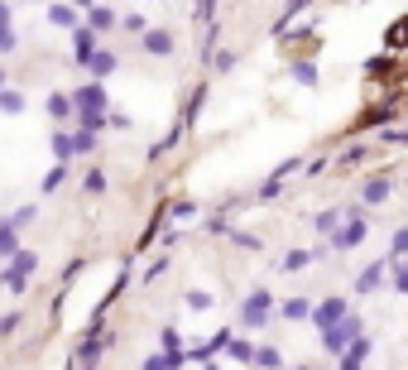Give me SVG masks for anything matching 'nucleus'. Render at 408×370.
<instances>
[{
  "mask_svg": "<svg viewBox=\"0 0 408 370\" xmlns=\"http://www.w3.org/2000/svg\"><path fill=\"white\" fill-rule=\"evenodd\" d=\"M72 106H77V120H82V130L101 135L106 125H110V115H106V87H101V82H87V87H77V92H72Z\"/></svg>",
  "mask_w": 408,
  "mask_h": 370,
  "instance_id": "obj_1",
  "label": "nucleus"
},
{
  "mask_svg": "<svg viewBox=\"0 0 408 370\" xmlns=\"http://www.w3.org/2000/svg\"><path fill=\"white\" fill-rule=\"evenodd\" d=\"M269 308H274L269 288H250V293H245V303H240V322L255 332V327H264V322H269Z\"/></svg>",
  "mask_w": 408,
  "mask_h": 370,
  "instance_id": "obj_2",
  "label": "nucleus"
},
{
  "mask_svg": "<svg viewBox=\"0 0 408 370\" xmlns=\"http://www.w3.org/2000/svg\"><path fill=\"white\" fill-rule=\"evenodd\" d=\"M365 236H370L365 216H356V212H351V216H346V226H341V231H336V236H331L327 246H331V250H356V246H360Z\"/></svg>",
  "mask_w": 408,
  "mask_h": 370,
  "instance_id": "obj_3",
  "label": "nucleus"
},
{
  "mask_svg": "<svg viewBox=\"0 0 408 370\" xmlns=\"http://www.w3.org/2000/svg\"><path fill=\"white\" fill-rule=\"evenodd\" d=\"M346 317H351V303H346V298H322V303L312 308V322H317L322 332H331V327L346 322Z\"/></svg>",
  "mask_w": 408,
  "mask_h": 370,
  "instance_id": "obj_4",
  "label": "nucleus"
},
{
  "mask_svg": "<svg viewBox=\"0 0 408 370\" xmlns=\"http://www.w3.org/2000/svg\"><path fill=\"white\" fill-rule=\"evenodd\" d=\"M360 337V322L356 317H346V322H336L331 332H322V346L331 351V356H341V351H351V342Z\"/></svg>",
  "mask_w": 408,
  "mask_h": 370,
  "instance_id": "obj_5",
  "label": "nucleus"
},
{
  "mask_svg": "<svg viewBox=\"0 0 408 370\" xmlns=\"http://www.w3.org/2000/svg\"><path fill=\"white\" fill-rule=\"evenodd\" d=\"M159 346H164V356H168V370L183 366V332H178V327H164V332H159Z\"/></svg>",
  "mask_w": 408,
  "mask_h": 370,
  "instance_id": "obj_6",
  "label": "nucleus"
},
{
  "mask_svg": "<svg viewBox=\"0 0 408 370\" xmlns=\"http://www.w3.org/2000/svg\"><path fill=\"white\" fill-rule=\"evenodd\" d=\"M72 53H77V63H92L97 58V29H72Z\"/></svg>",
  "mask_w": 408,
  "mask_h": 370,
  "instance_id": "obj_7",
  "label": "nucleus"
},
{
  "mask_svg": "<svg viewBox=\"0 0 408 370\" xmlns=\"http://www.w3.org/2000/svg\"><path fill=\"white\" fill-rule=\"evenodd\" d=\"M139 44H144V53H154V58H168V53H173V34H168V29H149Z\"/></svg>",
  "mask_w": 408,
  "mask_h": 370,
  "instance_id": "obj_8",
  "label": "nucleus"
},
{
  "mask_svg": "<svg viewBox=\"0 0 408 370\" xmlns=\"http://www.w3.org/2000/svg\"><path fill=\"white\" fill-rule=\"evenodd\" d=\"M385 270H389L385 260H375V265H365V270L356 275V288H360V293H375V288L385 284Z\"/></svg>",
  "mask_w": 408,
  "mask_h": 370,
  "instance_id": "obj_9",
  "label": "nucleus"
},
{
  "mask_svg": "<svg viewBox=\"0 0 408 370\" xmlns=\"http://www.w3.org/2000/svg\"><path fill=\"white\" fill-rule=\"evenodd\" d=\"M0 255H19V226L10 221V216H0Z\"/></svg>",
  "mask_w": 408,
  "mask_h": 370,
  "instance_id": "obj_10",
  "label": "nucleus"
},
{
  "mask_svg": "<svg viewBox=\"0 0 408 370\" xmlns=\"http://www.w3.org/2000/svg\"><path fill=\"white\" fill-rule=\"evenodd\" d=\"M48 115L63 125V120H77V106H72V96H63V92H53L48 96Z\"/></svg>",
  "mask_w": 408,
  "mask_h": 370,
  "instance_id": "obj_11",
  "label": "nucleus"
},
{
  "mask_svg": "<svg viewBox=\"0 0 408 370\" xmlns=\"http://www.w3.org/2000/svg\"><path fill=\"white\" fill-rule=\"evenodd\" d=\"M389 178H370V183L360 187V202H370V207H380V202H389Z\"/></svg>",
  "mask_w": 408,
  "mask_h": 370,
  "instance_id": "obj_12",
  "label": "nucleus"
},
{
  "mask_svg": "<svg viewBox=\"0 0 408 370\" xmlns=\"http://www.w3.org/2000/svg\"><path fill=\"white\" fill-rule=\"evenodd\" d=\"M48 19H53L58 29H82V24H77V5H58V0H53V5H48Z\"/></svg>",
  "mask_w": 408,
  "mask_h": 370,
  "instance_id": "obj_13",
  "label": "nucleus"
},
{
  "mask_svg": "<svg viewBox=\"0 0 408 370\" xmlns=\"http://www.w3.org/2000/svg\"><path fill=\"white\" fill-rule=\"evenodd\" d=\"M341 226H346V212H341V207H327V212L317 216V231H322L327 241H331V236H336Z\"/></svg>",
  "mask_w": 408,
  "mask_h": 370,
  "instance_id": "obj_14",
  "label": "nucleus"
},
{
  "mask_svg": "<svg viewBox=\"0 0 408 370\" xmlns=\"http://www.w3.org/2000/svg\"><path fill=\"white\" fill-rule=\"evenodd\" d=\"M312 260H317V250H289V255H284V275H298Z\"/></svg>",
  "mask_w": 408,
  "mask_h": 370,
  "instance_id": "obj_15",
  "label": "nucleus"
},
{
  "mask_svg": "<svg viewBox=\"0 0 408 370\" xmlns=\"http://www.w3.org/2000/svg\"><path fill=\"white\" fill-rule=\"evenodd\" d=\"M279 313H284L289 322H298V317H312V303H307V298H284Z\"/></svg>",
  "mask_w": 408,
  "mask_h": 370,
  "instance_id": "obj_16",
  "label": "nucleus"
},
{
  "mask_svg": "<svg viewBox=\"0 0 408 370\" xmlns=\"http://www.w3.org/2000/svg\"><path fill=\"white\" fill-rule=\"evenodd\" d=\"M87 68H92V77H110V73H115V53H110V48H97V58H92Z\"/></svg>",
  "mask_w": 408,
  "mask_h": 370,
  "instance_id": "obj_17",
  "label": "nucleus"
},
{
  "mask_svg": "<svg viewBox=\"0 0 408 370\" xmlns=\"http://www.w3.org/2000/svg\"><path fill=\"white\" fill-rule=\"evenodd\" d=\"M34 265H39V255H34V250H19V255H14V260H10V275L29 279V275H34Z\"/></svg>",
  "mask_w": 408,
  "mask_h": 370,
  "instance_id": "obj_18",
  "label": "nucleus"
},
{
  "mask_svg": "<svg viewBox=\"0 0 408 370\" xmlns=\"http://www.w3.org/2000/svg\"><path fill=\"white\" fill-rule=\"evenodd\" d=\"M0 111H5V115H24V92L5 87V92H0Z\"/></svg>",
  "mask_w": 408,
  "mask_h": 370,
  "instance_id": "obj_19",
  "label": "nucleus"
},
{
  "mask_svg": "<svg viewBox=\"0 0 408 370\" xmlns=\"http://www.w3.org/2000/svg\"><path fill=\"white\" fill-rule=\"evenodd\" d=\"M72 154H77V149H72V135H68V130H53V159L63 164V159H72Z\"/></svg>",
  "mask_w": 408,
  "mask_h": 370,
  "instance_id": "obj_20",
  "label": "nucleus"
},
{
  "mask_svg": "<svg viewBox=\"0 0 408 370\" xmlns=\"http://www.w3.org/2000/svg\"><path fill=\"white\" fill-rule=\"evenodd\" d=\"M110 24H115V10H110V5H97V10L87 15V29H110Z\"/></svg>",
  "mask_w": 408,
  "mask_h": 370,
  "instance_id": "obj_21",
  "label": "nucleus"
},
{
  "mask_svg": "<svg viewBox=\"0 0 408 370\" xmlns=\"http://www.w3.org/2000/svg\"><path fill=\"white\" fill-rule=\"evenodd\" d=\"M307 5H312V0H289V5H284V15H279V24H274V34H284V29H289V19H293V15H303Z\"/></svg>",
  "mask_w": 408,
  "mask_h": 370,
  "instance_id": "obj_22",
  "label": "nucleus"
},
{
  "mask_svg": "<svg viewBox=\"0 0 408 370\" xmlns=\"http://www.w3.org/2000/svg\"><path fill=\"white\" fill-rule=\"evenodd\" d=\"M183 303H188L193 313H206V308H211V293H206V288H188V293H183Z\"/></svg>",
  "mask_w": 408,
  "mask_h": 370,
  "instance_id": "obj_23",
  "label": "nucleus"
},
{
  "mask_svg": "<svg viewBox=\"0 0 408 370\" xmlns=\"http://www.w3.org/2000/svg\"><path fill=\"white\" fill-rule=\"evenodd\" d=\"M72 149H77V154H97V135H92V130H77V135H72Z\"/></svg>",
  "mask_w": 408,
  "mask_h": 370,
  "instance_id": "obj_24",
  "label": "nucleus"
},
{
  "mask_svg": "<svg viewBox=\"0 0 408 370\" xmlns=\"http://www.w3.org/2000/svg\"><path fill=\"white\" fill-rule=\"evenodd\" d=\"M63 178H68V174H63V164H58V169H48V174H43V197H53V192L63 187Z\"/></svg>",
  "mask_w": 408,
  "mask_h": 370,
  "instance_id": "obj_25",
  "label": "nucleus"
},
{
  "mask_svg": "<svg viewBox=\"0 0 408 370\" xmlns=\"http://www.w3.org/2000/svg\"><path fill=\"white\" fill-rule=\"evenodd\" d=\"M226 351H231V356H235V361H255V356H260V351H255V346H250V342H240V337H235V342H231V346H226Z\"/></svg>",
  "mask_w": 408,
  "mask_h": 370,
  "instance_id": "obj_26",
  "label": "nucleus"
},
{
  "mask_svg": "<svg viewBox=\"0 0 408 370\" xmlns=\"http://www.w3.org/2000/svg\"><path fill=\"white\" fill-rule=\"evenodd\" d=\"M82 187H87L92 197H101V192H106V174H101V169H92V174L82 178Z\"/></svg>",
  "mask_w": 408,
  "mask_h": 370,
  "instance_id": "obj_27",
  "label": "nucleus"
},
{
  "mask_svg": "<svg viewBox=\"0 0 408 370\" xmlns=\"http://www.w3.org/2000/svg\"><path fill=\"white\" fill-rule=\"evenodd\" d=\"M293 82L312 87V82H317V68H312V63H293Z\"/></svg>",
  "mask_w": 408,
  "mask_h": 370,
  "instance_id": "obj_28",
  "label": "nucleus"
},
{
  "mask_svg": "<svg viewBox=\"0 0 408 370\" xmlns=\"http://www.w3.org/2000/svg\"><path fill=\"white\" fill-rule=\"evenodd\" d=\"M346 356H351V361H356V366H360V361H365V356H370V337H356V342H351V351H346Z\"/></svg>",
  "mask_w": 408,
  "mask_h": 370,
  "instance_id": "obj_29",
  "label": "nucleus"
},
{
  "mask_svg": "<svg viewBox=\"0 0 408 370\" xmlns=\"http://www.w3.org/2000/svg\"><path fill=\"white\" fill-rule=\"evenodd\" d=\"M394 255H399V260H408V226H399V231H394Z\"/></svg>",
  "mask_w": 408,
  "mask_h": 370,
  "instance_id": "obj_30",
  "label": "nucleus"
},
{
  "mask_svg": "<svg viewBox=\"0 0 408 370\" xmlns=\"http://www.w3.org/2000/svg\"><path fill=\"white\" fill-rule=\"evenodd\" d=\"M120 24H125V29H130V34H149V29H144V15H125V19H120Z\"/></svg>",
  "mask_w": 408,
  "mask_h": 370,
  "instance_id": "obj_31",
  "label": "nucleus"
},
{
  "mask_svg": "<svg viewBox=\"0 0 408 370\" xmlns=\"http://www.w3.org/2000/svg\"><path fill=\"white\" fill-rule=\"evenodd\" d=\"M5 288H10V293H24V288H29V279H19V275H10V270H5Z\"/></svg>",
  "mask_w": 408,
  "mask_h": 370,
  "instance_id": "obj_32",
  "label": "nucleus"
},
{
  "mask_svg": "<svg viewBox=\"0 0 408 370\" xmlns=\"http://www.w3.org/2000/svg\"><path fill=\"white\" fill-rule=\"evenodd\" d=\"M394 288H399V293H408V260L394 270Z\"/></svg>",
  "mask_w": 408,
  "mask_h": 370,
  "instance_id": "obj_33",
  "label": "nucleus"
},
{
  "mask_svg": "<svg viewBox=\"0 0 408 370\" xmlns=\"http://www.w3.org/2000/svg\"><path fill=\"white\" fill-rule=\"evenodd\" d=\"M164 270H168V260H164V255H159V260H154V265H149V270H144V284H149V279H159V275H164Z\"/></svg>",
  "mask_w": 408,
  "mask_h": 370,
  "instance_id": "obj_34",
  "label": "nucleus"
},
{
  "mask_svg": "<svg viewBox=\"0 0 408 370\" xmlns=\"http://www.w3.org/2000/svg\"><path fill=\"white\" fill-rule=\"evenodd\" d=\"M365 154H370V149H365V145H351V149H346V164H360V159H365Z\"/></svg>",
  "mask_w": 408,
  "mask_h": 370,
  "instance_id": "obj_35",
  "label": "nucleus"
},
{
  "mask_svg": "<svg viewBox=\"0 0 408 370\" xmlns=\"http://www.w3.org/2000/svg\"><path fill=\"white\" fill-rule=\"evenodd\" d=\"M235 246H245V250H260V236H245V231H235Z\"/></svg>",
  "mask_w": 408,
  "mask_h": 370,
  "instance_id": "obj_36",
  "label": "nucleus"
},
{
  "mask_svg": "<svg viewBox=\"0 0 408 370\" xmlns=\"http://www.w3.org/2000/svg\"><path fill=\"white\" fill-rule=\"evenodd\" d=\"M255 361H260V366H279V351H274V346H264V351L255 356Z\"/></svg>",
  "mask_w": 408,
  "mask_h": 370,
  "instance_id": "obj_37",
  "label": "nucleus"
},
{
  "mask_svg": "<svg viewBox=\"0 0 408 370\" xmlns=\"http://www.w3.org/2000/svg\"><path fill=\"white\" fill-rule=\"evenodd\" d=\"M14 44H19V39H14V34H10V24H5V29H0V53H10Z\"/></svg>",
  "mask_w": 408,
  "mask_h": 370,
  "instance_id": "obj_38",
  "label": "nucleus"
},
{
  "mask_svg": "<svg viewBox=\"0 0 408 370\" xmlns=\"http://www.w3.org/2000/svg\"><path fill=\"white\" fill-rule=\"evenodd\" d=\"M72 5H77L82 15H92V10H97V0H72Z\"/></svg>",
  "mask_w": 408,
  "mask_h": 370,
  "instance_id": "obj_39",
  "label": "nucleus"
},
{
  "mask_svg": "<svg viewBox=\"0 0 408 370\" xmlns=\"http://www.w3.org/2000/svg\"><path fill=\"white\" fill-rule=\"evenodd\" d=\"M341 370H360V366H356V361H351V356H341Z\"/></svg>",
  "mask_w": 408,
  "mask_h": 370,
  "instance_id": "obj_40",
  "label": "nucleus"
},
{
  "mask_svg": "<svg viewBox=\"0 0 408 370\" xmlns=\"http://www.w3.org/2000/svg\"><path fill=\"white\" fill-rule=\"evenodd\" d=\"M0 92H5V68H0Z\"/></svg>",
  "mask_w": 408,
  "mask_h": 370,
  "instance_id": "obj_41",
  "label": "nucleus"
},
{
  "mask_svg": "<svg viewBox=\"0 0 408 370\" xmlns=\"http://www.w3.org/2000/svg\"><path fill=\"white\" fill-rule=\"evenodd\" d=\"M298 370H307V366H298Z\"/></svg>",
  "mask_w": 408,
  "mask_h": 370,
  "instance_id": "obj_42",
  "label": "nucleus"
}]
</instances>
